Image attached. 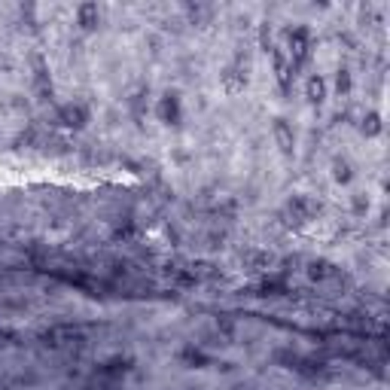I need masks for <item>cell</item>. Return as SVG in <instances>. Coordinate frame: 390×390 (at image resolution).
Masks as SVG:
<instances>
[{"instance_id":"1","label":"cell","mask_w":390,"mask_h":390,"mask_svg":"<svg viewBox=\"0 0 390 390\" xmlns=\"http://www.w3.org/2000/svg\"><path fill=\"white\" fill-rule=\"evenodd\" d=\"M317 213H320V204L311 199V195H293L290 201H287V208H284V222L287 226H293V229H302V226H308L311 220H317Z\"/></svg>"},{"instance_id":"2","label":"cell","mask_w":390,"mask_h":390,"mask_svg":"<svg viewBox=\"0 0 390 390\" xmlns=\"http://www.w3.org/2000/svg\"><path fill=\"white\" fill-rule=\"evenodd\" d=\"M43 345L52 348V351H77V348L86 345V329L70 327V323H64V327H52L43 336Z\"/></svg>"},{"instance_id":"3","label":"cell","mask_w":390,"mask_h":390,"mask_svg":"<svg viewBox=\"0 0 390 390\" xmlns=\"http://www.w3.org/2000/svg\"><path fill=\"white\" fill-rule=\"evenodd\" d=\"M287 58L293 61L296 70L311 58V34L305 31V27H296V31H290V37H287Z\"/></svg>"},{"instance_id":"4","label":"cell","mask_w":390,"mask_h":390,"mask_svg":"<svg viewBox=\"0 0 390 390\" xmlns=\"http://www.w3.org/2000/svg\"><path fill=\"white\" fill-rule=\"evenodd\" d=\"M272 61H275V77H277V82H281V89H290V80L296 73L293 61L287 58L284 49H272Z\"/></svg>"},{"instance_id":"5","label":"cell","mask_w":390,"mask_h":390,"mask_svg":"<svg viewBox=\"0 0 390 390\" xmlns=\"http://www.w3.org/2000/svg\"><path fill=\"white\" fill-rule=\"evenodd\" d=\"M58 119L64 125H70V128H82L89 122V110L82 107V104H68V107H61V113Z\"/></svg>"},{"instance_id":"6","label":"cell","mask_w":390,"mask_h":390,"mask_svg":"<svg viewBox=\"0 0 390 390\" xmlns=\"http://www.w3.org/2000/svg\"><path fill=\"white\" fill-rule=\"evenodd\" d=\"M222 86H226V92H241L247 86V73H241L238 64H232V68L222 73Z\"/></svg>"},{"instance_id":"7","label":"cell","mask_w":390,"mask_h":390,"mask_svg":"<svg viewBox=\"0 0 390 390\" xmlns=\"http://www.w3.org/2000/svg\"><path fill=\"white\" fill-rule=\"evenodd\" d=\"M77 18H80V25L86 27V31H92V27L101 22V13H98L95 4H82V6L77 9Z\"/></svg>"},{"instance_id":"8","label":"cell","mask_w":390,"mask_h":390,"mask_svg":"<svg viewBox=\"0 0 390 390\" xmlns=\"http://www.w3.org/2000/svg\"><path fill=\"white\" fill-rule=\"evenodd\" d=\"M275 137H277V146H281L284 153H293V132H290V125H287L284 119H277V122H275Z\"/></svg>"},{"instance_id":"9","label":"cell","mask_w":390,"mask_h":390,"mask_svg":"<svg viewBox=\"0 0 390 390\" xmlns=\"http://www.w3.org/2000/svg\"><path fill=\"white\" fill-rule=\"evenodd\" d=\"M308 101L311 104H323V101H327V82H323L320 77L308 80Z\"/></svg>"},{"instance_id":"10","label":"cell","mask_w":390,"mask_h":390,"mask_svg":"<svg viewBox=\"0 0 390 390\" xmlns=\"http://www.w3.org/2000/svg\"><path fill=\"white\" fill-rule=\"evenodd\" d=\"M308 275L314 277V281H329V277H339V272H336V268H332L329 263H311Z\"/></svg>"},{"instance_id":"11","label":"cell","mask_w":390,"mask_h":390,"mask_svg":"<svg viewBox=\"0 0 390 390\" xmlns=\"http://www.w3.org/2000/svg\"><path fill=\"white\" fill-rule=\"evenodd\" d=\"M159 113H162V119L165 122H174L177 119V98H162V104H159Z\"/></svg>"},{"instance_id":"12","label":"cell","mask_w":390,"mask_h":390,"mask_svg":"<svg viewBox=\"0 0 390 390\" xmlns=\"http://www.w3.org/2000/svg\"><path fill=\"white\" fill-rule=\"evenodd\" d=\"M363 132H366V134H378V132H382V119H378L375 113H369V116L363 119Z\"/></svg>"},{"instance_id":"13","label":"cell","mask_w":390,"mask_h":390,"mask_svg":"<svg viewBox=\"0 0 390 390\" xmlns=\"http://www.w3.org/2000/svg\"><path fill=\"white\" fill-rule=\"evenodd\" d=\"M341 89H345V92L351 89V77H348V70H341V73H339V92H341Z\"/></svg>"},{"instance_id":"14","label":"cell","mask_w":390,"mask_h":390,"mask_svg":"<svg viewBox=\"0 0 390 390\" xmlns=\"http://www.w3.org/2000/svg\"><path fill=\"white\" fill-rule=\"evenodd\" d=\"M0 390H4V387H0Z\"/></svg>"}]
</instances>
